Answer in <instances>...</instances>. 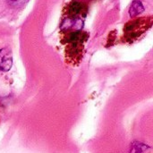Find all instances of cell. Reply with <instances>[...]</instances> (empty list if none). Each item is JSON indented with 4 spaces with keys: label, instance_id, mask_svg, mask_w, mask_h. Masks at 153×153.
<instances>
[{
    "label": "cell",
    "instance_id": "3",
    "mask_svg": "<svg viewBox=\"0 0 153 153\" xmlns=\"http://www.w3.org/2000/svg\"><path fill=\"white\" fill-rule=\"evenodd\" d=\"M150 147L143 143L134 142L131 145L130 153H144L147 150H149Z\"/></svg>",
    "mask_w": 153,
    "mask_h": 153
},
{
    "label": "cell",
    "instance_id": "4",
    "mask_svg": "<svg viewBox=\"0 0 153 153\" xmlns=\"http://www.w3.org/2000/svg\"><path fill=\"white\" fill-rule=\"evenodd\" d=\"M82 11V4L77 1L73 2L70 6H69V13L73 16V18H74L76 15L80 14Z\"/></svg>",
    "mask_w": 153,
    "mask_h": 153
},
{
    "label": "cell",
    "instance_id": "2",
    "mask_svg": "<svg viewBox=\"0 0 153 153\" xmlns=\"http://www.w3.org/2000/svg\"><path fill=\"white\" fill-rule=\"evenodd\" d=\"M144 11V7L140 0H134L129 9V14L131 17H135L141 14Z\"/></svg>",
    "mask_w": 153,
    "mask_h": 153
},
{
    "label": "cell",
    "instance_id": "1",
    "mask_svg": "<svg viewBox=\"0 0 153 153\" xmlns=\"http://www.w3.org/2000/svg\"><path fill=\"white\" fill-rule=\"evenodd\" d=\"M13 65V54L11 49L4 48L0 49V71L8 72Z\"/></svg>",
    "mask_w": 153,
    "mask_h": 153
}]
</instances>
